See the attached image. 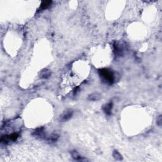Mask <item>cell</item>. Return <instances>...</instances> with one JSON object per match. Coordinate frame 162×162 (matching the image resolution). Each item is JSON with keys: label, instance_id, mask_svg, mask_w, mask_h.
I'll list each match as a JSON object with an SVG mask.
<instances>
[{"label": "cell", "instance_id": "8", "mask_svg": "<svg viewBox=\"0 0 162 162\" xmlns=\"http://www.w3.org/2000/svg\"><path fill=\"white\" fill-rule=\"evenodd\" d=\"M52 1H42L41 3V5H40V9L41 10H45L46 8H48V7L51 5V4Z\"/></svg>", "mask_w": 162, "mask_h": 162}, {"label": "cell", "instance_id": "6", "mask_svg": "<svg viewBox=\"0 0 162 162\" xmlns=\"http://www.w3.org/2000/svg\"><path fill=\"white\" fill-rule=\"evenodd\" d=\"M34 135L36 137H39V138H43L45 137V134H44L43 131V128H39L38 129L36 130H35V132H34Z\"/></svg>", "mask_w": 162, "mask_h": 162}, {"label": "cell", "instance_id": "9", "mask_svg": "<svg viewBox=\"0 0 162 162\" xmlns=\"http://www.w3.org/2000/svg\"><path fill=\"white\" fill-rule=\"evenodd\" d=\"M71 154H72V156L75 160L77 161H80L82 160V157L80 156V154L78 153V152L77 151H73L71 152Z\"/></svg>", "mask_w": 162, "mask_h": 162}, {"label": "cell", "instance_id": "5", "mask_svg": "<svg viewBox=\"0 0 162 162\" xmlns=\"http://www.w3.org/2000/svg\"><path fill=\"white\" fill-rule=\"evenodd\" d=\"M51 75V72L48 69H44L41 72L40 74V77L42 79H48L50 77Z\"/></svg>", "mask_w": 162, "mask_h": 162}, {"label": "cell", "instance_id": "1", "mask_svg": "<svg viewBox=\"0 0 162 162\" xmlns=\"http://www.w3.org/2000/svg\"><path fill=\"white\" fill-rule=\"evenodd\" d=\"M99 73L102 80L106 84H112L115 80V76L113 72L110 70L103 69L99 70Z\"/></svg>", "mask_w": 162, "mask_h": 162}, {"label": "cell", "instance_id": "11", "mask_svg": "<svg viewBox=\"0 0 162 162\" xmlns=\"http://www.w3.org/2000/svg\"><path fill=\"white\" fill-rule=\"evenodd\" d=\"M58 139V136L57 134H52L50 136H49V137H48V141L49 142H50V143H55V142H56V141H57V139Z\"/></svg>", "mask_w": 162, "mask_h": 162}, {"label": "cell", "instance_id": "10", "mask_svg": "<svg viewBox=\"0 0 162 162\" xmlns=\"http://www.w3.org/2000/svg\"><path fill=\"white\" fill-rule=\"evenodd\" d=\"M113 156L116 160H119V161H121L122 160V156L121 155L120 153L117 150H114L113 152Z\"/></svg>", "mask_w": 162, "mask_h": 162}, {"label": "cell", "instance_id": "4", "mask_svg": "<svg viewBox=\"0 0 162 162\" xmlns=\"http://www.w3.org/2000/svg\"><path fill=\"white\" fill-rule=\"evenodd\" d=\"M112 108H113V103H108L107 104H106L103 106V111L105 112V113H106L108 115H110L112 113Z\"/></svg>", "mask_w": 162, "mask_h": 162}, {"label": "cell", "instance_id": "2", "mask_svg": "<svg viewBox=\"0 0 162 162\" xmlns=\"http://www.w3.org/2000/svg\"><path fill=\"white\" fill-rule=\"evenodd\" d=\"M73 113V112L72 109H68V110H65L60 116V121L62 122L68 121L72 117Z\"/></svg>", "mask_w": 162, "mask_h": 162}, {"label": "cell", "instance_id": "12", "mask_svg": "<svg viewBox=\"0 0 162 162\" xmlns=\"http://www.w3.org/2000/svg\"><path fill=\"white\" fill-rule=\"evenodd\" d=\"M157 124L159 126H161V115L159 116L158 119H157Z\"/></svg>", "mask_w": 162, "mask_h": 162}, {"label": "cell", "instance_id": "3", "mask_svg": "<svg viewBox=\"0 0 162 162\" xmlns=\"http://www.w3.org/2000/svg\"><path fill=\"white\" fill-rule=\"evenodd\" d=\"M18 134L17 133H12L11 134L6 135L1 137V141L3 143H8L10 141H15L18 138Z\"/></svg>", "mask_w": 162, "mask_h": 162}, {"label": "cell", "instance_id": "7", "mask_svg": "<svg viewBox=\"0 0 162 162\" xmlns=\"http://www.w3.org/2000/svg\"><path fill=\"white\" fill-rule=\"evenodd\" d=\"M101 98L100 94L98 93H93L89 95L88 96V99L90 101H98Z\"/></svg>", "mask_w": 162, "mask_h": 162}]
</instances>
